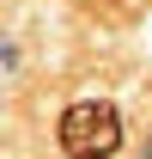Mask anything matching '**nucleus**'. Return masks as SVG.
<instances>
[{"mask_svg":"<svg viewBox=\"0 0 152 159\" xmlns=\"http://www.w3.org/2000/svg\"><path fill=\"white\" fill-rule=\"evenodd\" d=\"M55 141H61L67 159H110L116 147H122V110H116L110 98H79V104L61 110Z\"/></svg>","mask_w":152,"mask_h":159,"instance_id":"f257e3e1","label":"nucleus"}]
</instances>
